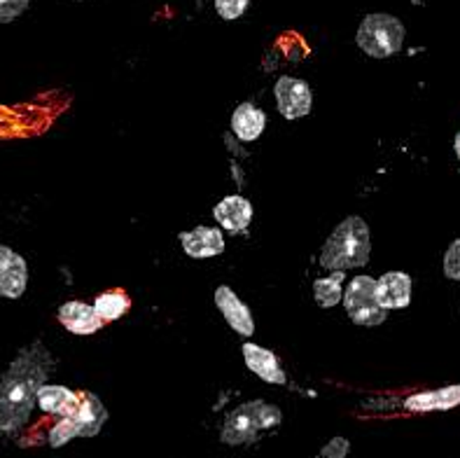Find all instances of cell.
Instances as JSON below:
<instances>
[{"label":"cell","instance_id":"6da1fadb","mask_svg":"<svg viewBox=\"0 0 460 458\" xmlns=\"http://www.w3.org/2000/svg\"><path fill=\"white\" fill-rule=\"evenodd\" d=\"M52 372V355L42 344L23 348L0 377V433H17L29 424L35 395Z\"/></svg>","mask_w":460,"mask_h":458},{"label":"cell","instance_id":"7a4b0ae2","mask_svg":"<svg viewBox=\"0 0 460 458\" xmlns=\"http://www.w3.org/2000/svg\"><path fill=\"white\" fill-rule=\"evenodd\" d=\"M369 227L367 222L350 215L344 222L334 227V232L321 250V265L330 272H349V269L365 267L369 262Z\"/></svg>","mask_w":460,"mask_h":458},{"label":"cell","instance_id":"3957f363","mask_svg":"<svg viewBox=\"0 0 460 458\" xmlns=\"http://www.w3.org/2000/svg\"><path fill=\"white\" fill-rule=\"evenodd\" d=\"M283 421V414L276 405H269L264 400H251L245 405H239L227 417L222 426L220 440L229 447H239L248 442L257 440L262 430L276 428Z\"/></svg>","mask_w":460,"mask_h":458},{"label":"cell","instance_id":"277c9868","mask_svg":"<svg viewBox=\"0 0 460 458\" xmlns=\"http://www.w3.org/2000/svg\"><path fill=\"white\" fill-rule=\"evenodd\" d=\"M404 23L393 14H367L358 26L356 42L362 52L372 58H388L397 54L404 45Z\"/></svg>","mask_w":460,"mask_h":458},{"label":"cell","instance_id":"5b68a950","mask_svg":"<svg viewBox=\"0 0 460 458\" xmlns=\"http://www.w3.org/2000/svg\"><path fill=\"white\" fill-rule=\"evenodd\" d=\"M344 307L349 319L362 328H376L388 316V311H384L376 302V281L372 276H358L350 281L344 295Z\"/></svg>","mask_w":460,"mask_h":458},{"label":"cell","instance_id":"8992f818","mask_svg":"<svg viewBox=\"0 0 460 458\" xmlns=\"http://www.w3.org/2000/svg\"><path fill=\"white\" fill-rule=\"evenodd\" d=\"M274 94L279 112L286 120H302V117H306L311 112V103H314L311 87L304 80H299V77H279Z\"/></svg>","mask_w":460,"mask_h":458},{"label":"cell","instance_id":"52a82bcc","mask_svg":"<svg viewBox=\"0 0 460 458\" xmlns=\"http://www.w3.org/2000/svg\"><path fill=\"white\" fill-rule=\"evenodd\" d=\"M29 283V267L22 256L7 246H0V295L17 300Z\"/></svg>","mask_w":460,"mask_h":458},{"label":"cell","instance_id":"ba28073f","mask_svg":"<svg viewBox=\"0 0 460 458\" xmlns=\"http://www.w3.org/2000/svg\"><path fill=\"white\" fill-rule=\"evenodd\" d=\"M414 281L404 272H388L376 281V302L384 311L391 309H407L411 302Z\"/></svg>","mask_w":460,"mask_h":458},{"label":"cell","instance_id":"9c48e42d","mask_svg":"<svg viewBox=\"0 0 460 458\" xmlns=\"http://www.w3.org/2000/svg\"><path fill=\"white\" fill-rule=\"evenodd\" d=\"M216 304L220 309V313L227 319V323L232 325V330H236L239 335L251 337L255 332V320H252L251 309L245 307L239 300V295L229 288V285H220L216 291Z\"/></svg>","mask_w":460,"mask_h":458},{"label":"cell","instance_id":"30bf717a","mask_svg":"<svg viewBox=\"0 0 460 458\" xmlns=\"http://www.w3.org/2000/svg\"><path fill=\"white\" fill-rule=\"evenodd\" d=\"M460 405V383L456 386H444L435 391H420V393L409 395L404 407L409 412H449Z\"/></svg>","mask_w":460,"mask_h":458},{"label":"cell","instance_id":"8fae6325","mask_svg":"<svg viewBox=\"0 0 460 458\" xmlns=\"http://www.w3.org/2000/svg\"><path fill=\"white\" fill-rule=\"evenodd\" d=\"M213 215L227 232L241 234L248 229L252 220V203L241 194H232V197H225L217 203L213 209Z\"/></svg>","mask_w":460,"mask_h":458},{"label":"cell","instance_id":"7c38bea8","mask_svg":"<svg viewBox=\"0 0 460 458\" xmlns=\"http://www.w3.org/2000/svg\"><path fill=\"white\" fill-rule=\"evenodd\" d=\"M77 430V437H93L99 436L103 428L108 412H105L103 402L93 393H80V407L73 417H68Z\"/></svg>","mask_w":460,"mask_h":458},{"label":"cell","instance_id":"4fadbf2b","mask_svg":"<svg viewBox=\"0 0 460 458\" xmlns=\"http://www.w3.org/2000/svg\"><path fill=\"white\" fill-rule=\"evenodd\" d=\"M35 402L40 405L42 412L68 418L77 412V407H80V395H77L75 391L66 389V386L45 383V386H40L38 395H35Z\"/></svg>","mask_w":460,"mask_h":458},{"label":"cell","instance_id":"5bb4252c","mask_svg":"<svg viewBox=\"0 0 460 458\" xmlns=\"http://www.w3.org/2000/svg\"><path fill=\"white\" fill-rule=\"evenodd\" d=\"M181 244L190 257H216L225 250V237L216 227H197L181 234Z\"/></svg>","mask_w":460,"mask_h":458},{"label":"cell","instance_id":"9a60e30c","mask_svg":"<svg viewBox=\"0 0 460 458\" xmlns=\"http://www.w3.org/2000/svg\"><path fill=\"white\" fill-rule=\"evenodd\" d=\"M241 351H243L245 365L251 367V372H255L257 377L269 383H286V372L280 367L276 354H271L269 348L257 346V344H243Z\"/></svg>","mask_w":460,"mask_h":458},{"label":"cell","instance_id":"2e32d148","mask_svg":"<svg viewBox=\"0 0 460 458\" xmlns=\"http://www.w3.org/2000/svg\"><path fill=\"white\" fill-rule=\"evenodd\" d=\"M58 320L66 330L75 332V335H93L96 330L103 328V320L96 316L93 307L84 302H68L58 309Z\"/></svg>","mask_w":460,"mask_h":458},{"label":"cell","instance_id":"e0dca14e","mask_svg":"<svg viewBox=\"0 0 460 458\" xmlns=\"http://www.w3.org/2000/svg\"><path fill=\"white\" fill-rule=\"evenodd\" d=\"M267 127V112L257 108L255 103H241L232 115V131L239 136V140L251 143L262 136Z\"/></svg>","mask_w":460,"mask_h":458},{"label":"cell","instance_id":"ac0fdd59","mask_svg":"<svg viewBox=\"0 0 460 458\" xmlns=\"http://www.w3.org/2000/svg\"><path fill=\"white\" fill-rule=\"evenodd\" d=\"M128 307H131V300H128L127 292L122 291L103 292V295L96 297V302H93V311H96V316H99L103 323L122 319L124 313L128 311Z\"/></svg>","mask_w":460,"mask_h":458},{"label":"cell","instance_id":"d6986e66","mask_svg":"<svg viewBox=\"0 0 460 458\" xmlns=\"http://www.w3.org/2000/svg\"><path fill=\"white\" fill-rule=\"evenodd\" d=\"M341 285H344V274L341 272H332V276H327V279H318L314 283L315 302L321 304L323 309L337 307V304L341 302V297H344Z\"/></svg>","mask_w":460,"mask_h":458},{"label":"cell","instance_id":"ffe728a7","mask_svg":"<svg viewBox=\"0 0 460 458\" xmlns=\"http://www.w3.org/2000/svg\"><path fill=\"white\" fill-rule=\"evenodd\" d=\"M75 437L77 430L70 418H58L57 424L52 426V430H49V445H52L54 449L64 447V445H68V442L75 440Z\"/></svg>","mask_w":460,"mask_h":458},{"label":"cell","instance_id":"44dd1931","mask_svg":"<svg viewBox=\"0 0 460 458\" xmlns=\"http://www.w3.org/2000/svg\"><path fill=\"white\" fill-rule=\"evenodd\" d=\"M248 7H251V0H216L217 14L227 22L243 17Z\"/></svg>","mask_w":460,"mask_h":458},{"label":"cell","instance_id":"7402d4cb","mask_svg":"<svg viewBox=\"0 0 460 458\" xmlns=\"http://www.w3.org/2000/svg\"><path fill=\"white\" fill-rule=\"evenodd\" d=\"M444 276L460 283V238H456L444 253Z\"/></svg>","mask_w":460,"mask_h":458},{"label":"cell","instance_id":"603a6c76","mask_svg":"<svg viewBox=\"0 0 460 458\" xmlns=\"http://www.w3.org/2000/svg\"><path fill=\"white\" fill-rule=\"evenodd\" d=\"M31 0H0V23H12L29 10Z\"/></svg>","mask_w":460,"mask_h":458},{"label":"cell","instance_id":"cb8c5ba5","mask_svg":"<svg viewBox=\"0 0 460 458\" xmlns=\"http://www.w3.org/2000/svg\"><path fill=\"white\" fill-rule=\"evenodd\" d=\"M350 452V442L346 437H332L327 442L325 447L321 449V454L315 458H346Z\"/></svg>","mask_w":460,"mask_h":458},{"label":"cell","instance_id":"d4e9b609","mask_svg":"<svg viewBox=\"0 0 460 458\" xmlns=\"http://www.w3.org/2000/svg\"><path fill=\"white\" fill-rule=\"evenodd\" d=\"M454 150H456V157H458V162H460V131L456 134V140H454Z\"/></svg>","mask_w":460,"mask_h":458}]
</instances>
